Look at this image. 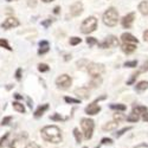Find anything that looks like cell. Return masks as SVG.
<instances>
[{"instance_id": "f35d334b", "label": "cell", "mask_w": 148, "mask_h": 148, "mask_svg": "<svg viewBox=\"0 0 148 148\" xmlns=\"http://www.w3.org/2000/svg\"><path fill=\"white\" fill-rule=\"evenodd\" d=\"M11 120H12V117H11V116H6V117H4V119H3V121H1V126H7L8 123L11 122Z\"/></svg>"}, {"instance_id": "ffe728a7", "label": "cell", "mask_w": 148, "mask_h": 148, "mask_svg": "<svg viewBox=\"0 0 148 148\" xmlns=\"http://www.w3.org/2000/svg\"><path fill=\"white\" fill-rule=\"evenodd\" d=\"M94 79L89 83V87L90 88H96V87H98V85H101V83H102V78L101 77H92Z\"/></svg>"}, {"instance_id": "7402d4cb", "label": "cell", "mask_w": 148, "mask_h": 148, "mask_svg": "<svg viewBox=\"0 0 148 148\" xmlns=\"http://www.w3.org/2000/svg\"><path fill=\"white\" fill-rule=\"evenodd\" d=\"M146 89H148V82L142 81V82L136 84V91H143Z\"/></svg>"}, {"instance_id": "ac0fdd59", "label": "cell", "mask_w": 148, "mask_h": 148, "mask_svg": "<svg viewBox=\"0 0 148 148\" xmlns=\"http://www.w3.org/2000/svg\"><path fill=\"white\" fill-rule=\"evenodd\" d=\"M147 113V107H143V106H135L133 108V114L135 115H139V114H145Z\"/></svg>"}, {"instance_id": "d4e9b609", "label": "cell", "mask_w": 148, "mask_h": 148, "mask_svg": "<svg viewBox=\"0 0 148 148\" xmlns=\"http://www.w3.org/2000/svg\"><path fill=\"white\" fill-rule=\"evenodd\" d=\"M126 120H127V121H129V122H138V121H139V115L130 114L129 116H127V117H126Z\"/></svg>"}, {"instance_id": "74e56055", "label": "cell", "mask_w": 148, "mask_h": 148, "mask_svg": "<svg viewBox=\"0 0 148 148\" xmlns=\"http://www.w3.org/2000/svg\"><path fill=\"white\" fill-rule=\"evenodd\" d=\"M50 119H51L52 121H64V120H65L64 117H62L59 114H55V115H52Z\"/></svg>"}, {"instance_id": "4fadbf2b", "label": "cell", "mask_w": 148, "mask_h": 148, "mask_svg": "<svg viewBox=\"0 0 148 148\" xmlns=\"http://www.w3.org/2000/svg\"><path fill=\"white\" fill-rule=\"evenodd\" d=\"M121 49H122V51L125 52V53L129 55V53H132V52H134L135 50H136V45H135V44H127V43H123L122 46H121Z\"/></svg>"}, {"instance_id": "b9f144b4", "label": "cell", "mask_w": 148, "mask_h": 148, "mask_svg": "<svg viewBox=\"0 0 148 148\" xmlns=\"http://www.w3.org/2000/svg\"><path fill=\"white\" fill-rule=\"evenodd\" d=\"M25 148H40V147H39L38 145H37L36 142H31V143H29Z\"/></svg>"}, {"instance_id": "816d5d0a", "label": "cell", "mask_w": 148, "mask_h": 148, "mask_svg": "<svg viewBox=\"0 0 148 148\" xmlns=\"http://www.w3.org/2000/svg\"><path fill=\"white\" fill-rule=\"evenodd\" d=\"M10 148H14V147H13V146H11V147H10Z\"/></svg>"}, {"instance_id": "5b68a950", "label": "cell", "mask_w": 148, "mask_h": 148, "mask_svg": "<svg viewBox=\"0 0 148 148\" xmlns=\"http://www.w3.org/2000/svg\"><path fill=\"white\" fill-rule=\"evenodd\" d=\"M87 70L90 76L98 77L104 72V66H103V64H98V63H89L87 66Z\"/></svg>"}, {"instance_id": "f1b7e54d", "label": "cell", "mask_w": 148, "mask_h": 148, "mask_svg": "<svg viewBox=\"0 0 148 148\" xmlns=\"http://www.w3.org/2000/svg\"><path fill=\"white\" fill-rule=\"evenodd\" d=\"M138 76H139V72H135V73H133V75H132V77H130V78L127 81V84H128V85L133 84V83L135 82V79L138 78Z\"/></svg>"}, {"instance_id": "d6a6232c", "label": "cell", "mask_w": 148, "mask_h": 148, "mask_svg": "<svg viewBox=\"0 0 148 148\" xmlns=\"http://www.w3.org/2000/svg\"><path fill=\"white\" fill-rule=\"evenodd\" d=\"M64 100L66 103H79V100H77V98H72V97H64Z\"/></svg>"}, {"instance_id": "f546056e", "label": "cell", "mask_w": 148, "mask_h": 148, "mask_svg": "<svg viewBox=\"0 0 148 148\" xmlns=\"http://www.w3.org/2000/svg\"><path fill=\"white\" fill-rule=\"evenodd\" d=\"M87 43H88L89 46H92V45H95V44H98L97 39L94 38V37H89V38H87Z\"/></svg>"}, {"instance_id": "c3c4849f", "label": "cell", "mask_w": 148, "mask_h": 148, "mask_svg": "<svg viewBox=\"0 0 148 148\" xmlns=\"http://www.w3.org/2000/svg\"><path fill=\"white\" fill-rule=\"evenodd\" d=\"M14 97L17 98V100H21V98H23L21 95H19V94H14Z\"/></svg>"}, {"instance_id": "7c38bea8", "label": "cell", "mask_w": 148, "mask_h": 148, "mask_svg": "<svg viewBox=\"0 0 148 148\" xmlns=\"http://www.w3.org/2000/svg\"><path fill=\"white\" fill-rule=\"evenodd\" d=\"M121 39L123 43H127V44H138V39L130 33H123L121 36Z\"/></svg>"}, {"instance_id": "11a10c76", "label": "cell", "mask_w": 148, "mask_h": 148, "mask_svg": "<svg viewBox=\"0 0 148 148\" xmlns=\"http://www.w3.org/2000/svg\"><path fill=\"white\" fill-rule=\"evenodd\" d=\"M96 148H98V147H96Z\"/></svg>"}, {"instance_id": "e0dca14e", "label": "cell", "mask_w": 148, "mask_h": 148, "mask_svg": "<svg viewBox=\"0 0 148 148\" xmlns=\"http://www.w3.org/2000/svg\"><path fill=\"white\" fill-rule=\"evenodd\" d=\"M139 11L141 12L143 16H148V1H147V0H145V1L140 3V5H139Z\"/></svg>"}, {"instance_id": "3957f363", "label": "cell", "mask_w": 148, "mask_h": 148, "mask_svg": "<svg viewBox=\"0 0 148 148\" xmlns=\"http://www.w3.org/2000/svg\"><path fill=\"white\" fill-rule=\"evenodd\" d=\"M96 27H97V19L95 17H89L87 19H84V21L82 23L81 31H82V33L88 34V33L94 32L96 30Z\"/></svg>"}, {"instance_id": "7dc6e473", "label": "cell", "mask_w": 148, "mask_h": 148, "mask_svg": "<svg viewBox=\"0 0 148 148\" xmlns=\"http://www.w3.org/2000/svg\"><path fill=\"white\" fill-rule=\"evenodd\" d=\"M59 10H60V8H59L58 6H57V7H55V10H53V13H56V14H57V13H59Z\"/></svg>"}, {"instance_id": "836d02e7", "label": "cell", "mask_w": 148, "mask_h": 148, "mask_svg": "<svg viewBox=\"0 0 148 148\" xmlns=\"http://www.w3.org/2000/svg\"><path fill=\"white\" fill-rule=\"evenodd\" d=\"M136 65H138V62H136V60L126 62V63H125V66H127V68H135Z\"/></svg>"}, {"instance_id": "4dcf8cb0", "label": "cell", "mask_w": 148, "mask_h": 148, "mask_svg": "<svg viewBox=\"0 0 148 148\" xmlns=\"http://www.w3.org/2000/svg\"><path fill=\"white\" fill-rule=\"evenodd\" d=\"M114 117H115L116 122H121V121H123V120H126V116L123 115V114H121V113H116V114L114 115Z\"/></svg>"}, {"instance_id": "db71d44e", "label": "cell", "mask_w": 148, "mask_h": 148, "mask_svg": "<svg viewBox=\"0 0 148 148\" xmlns=\"http://www.w3.org/2000/svg\"><path fill=\"white\" fill-rule=\"evenodd\" d=\"M84 148H87V147H84Z\"/></svg>"}, {"instance_id": "d590c367", "label": "cell", "mask_w": 148, "mask_h": 148, "mask_svg": "<svg viewBox=\"0 0 148 148\" xmlns=\"http://www.w3.org/2000/svg\"><path fill=\"white\" fill-rule=\"evenodd\" d=\"M49 69H50V68L47 66V64H39L38 65V70L40 72H46V71H49Z\"/></svg>"}, {"instance_id": "cb8c5ba5", "label": "cell", "mask_w": 148, "mask_h": 148, "mask_svg": "<svg viewBox=\"0 0 148 148\" xmlns=\"http://www.w3.org/2000/svg\"><path fill=\"white\" fill-rule=\"evenodd\" d=\"M89 62L87 59H81L77 62V65H78V69H84V66H88Z\"/></svg>"}, {"instance_id": "603a6c76", "label": "cell", "mask_w": 148, "mask_h": 148, "mask_svg": "<svg viewBox=\"0 0 148 148\" xmlns=\"http://www.w3.org/2000/svg\"><path fill=\"white\" fill-rule=\"evenodd\" d=\"M110 108L114 109V110H120V112H125V110L127 109V107L125 104H112Z\"/></svg>"}, {"instance_id": "9a60e30c", "label": "cell", "mask_w": 148, "mask_h": 148, "mask_svg": "<svg viewBox=\"0 0 148 148\" xmlns=\"http://www.w3.org/2000/svg\"><path fill=\"white\" fill-rule=\"evenodd\" d=\"M75 94H76L77 96H79L81 98H88V97L90 96L88 88H79V89H76Z\"/></svg>"}, {"instance_id": "ee69618b", "label": "cell", "mask_w": 148, "mask_h": 148, "mask_svg": "<svg viewBox=\"0 0 148 148\" xmlns=\"http://www.w3.org/2000/svg\"><path fill=\"white\" fill-rule=\"evenodd\" d=\"M16 78L19 81V79H21V69H18L17 70V72H16Z\"/></svg>"}, {"instance_id": "681fc988", "label": "cell", "mask_w": 148, "mask_h": 148, "mask_svg": "<svg viewBox=\"0 0 148 148\" xmlns=\"http://www.w3.org/2000/svg\"><path fill=\"white\" fill-rule=\"evenodd\" d=\"M69 59H71V55H65L64 56V60H69Z\"/></svg>"}, {"instance_id": "f6af8a7d", "label": "cell", "mask_w": 148, "mask_h": 148, "mask_svg": "<svg viewBox=\"0 0 148 148\" xmlns=\"http://www.w3.org/2000/svg\"><path fill=\"white\" fill-rule=\"evenodd\" d=\"M143 39H145V42H148V30H146L143 32Z\"/></svg>"}, {"instance_id": "44dd1931", "label": "cell", "mask_w": 148, "mask_h": 148, "mask_svg": "<svg viewBox=\"0 0 148 148\" xmlns=\"http://www.w3.org/2000/svg\"><path fill=\"white\" fill-rule=\"evenodd\" d=\"M13 109L18 113H25V107L20 102H13Z\"/></svg>"}, {"instance_id": "277c9868", "label": "cell", "mask_w": 148, "mask_h": 148, "mask_svg": "<svg viewBox=\"0 0 148 148\" xmlns=\"http://www.w3.org/2000/svg\"><path fill=\"white\" fill-rule=\"evenodd\" d=\"M81 126H82V129H83V133H84V138L87 140L91 139L92 132H94V126H95L94 121L90 120V119H82Z\"/></svg>"}, {"instance_id": "2e32d148", "label": "cell", "mask_w": 148, "mask_h": 148, "mask_svg": "<svg viewBox=\"0 0 148 148\" xmlns=\"http://www.w3.org/2000/svg\"><path fill=\"white\" fill-rule=\"evenodd\" d=\"M47 109H49V104H43V106L38 107V109H37L36 113H34V116H36V117H40Z\"/></svg>"}, {"instance_id": "7bdbcfd3", "label": "cell", "mask_w": 148, "mask_h": 148, "mask_svg": "<svg viewBox=\"0 0 148 148\" xmlns=\"http://www.w3.org/2000/svg\"><path fill=\"white\" fill-rule=\"evenodd\" d=\"M27 4H29L30 7H36V5H37V0H29Z\"/></svg>"}, {"instance_id": "f907efd6", "label": "cell", "mask_w": 148, "mask_h": 148, "mask_svg": "<svg viewBox=\"0 0 148 148\" xmlns=\"http://www.w3.org/2000/svg\"><path fill=\"white\" fill-rule=\"evenodd\" d=\"M44 3H51V1H53V0H43Z\"/></svg>"}, {"instance_id": "52a82bcc", "label": "cell", "mask_w": 148, "mask_h": 148, "mask_svg": "<svg viewBox=\"0 0 148 148\" xmlns=\"http://www.w3.org/2000/svg\"><path fill=\"white\" fill-rule=\"evenodd\" d=\"M117 45H119V39L115 36H108L102 43H98V47H101V49L114 47V46H117Z\"/></svg>"}, {"instance_id": "f5cc1de1", "label": "cell", "mask_w": 148, "mask_h": 148, "mask_svg": "<svg viewBox=\"0 0 148 148\" xmlns=\"http://www.w3.org/2000/svg\"><path fill=\"white\" fill-rule=\"evenodd\" d=\"M6 1H12V0H6Z\"/></svg>"}, {"instance_id": "8992f818", "label": "cell", "mask_w": 148, "mask_h": 148, "mask_svg": "<svg viewBox=\"0 0 148 148\" xmlns=\"http://www.w3.org/2000/svg\"><path fill=\"white\" fill-rule=\"evenodd\" d=\"M71 77L69 75H60L57 79H56V84L57 87L62 90H66L70 85H71Z\"/></svg>"}, {"instance_id": "30bf717a", "label": "cell", "mask_w": 148, "mask_h": 148, "mask_svg": "<svg viewBox=\"0 0 148 148\" xmlns=\"http://www.w3.org/2000/svg\"><path fill=\"white\" fill-rule=\"evenodd\" d=\"M134 18H135V13H129L125 16L122 18V26L125 29H130L134 23Z\"/></svg>"}, {"instance_id": "9c48e42d", "label": "cell", "mask_w": 148, "mask_h": 148, "mask_svg": "<svg viewBox=\"0 0 148 148\" xmlns=\"http://www.w3.org/2000/svg\"><path fill=\"white\" fill-rule=\"evenodd\" d=\"M82 12H83V5H82V3L77 1V3L73 4V5H71V7H70V14L72 17H78L82 13Z\"/></svg>"}, {"instance_id": "60d3db41", "label": "cell", "mask_w": 148, "mask_h": 148, "mask_svg": "<svg viewBox=\"0 0 148 148\" xmlns=\"http://www.w3.org/2000/svg\"><path fill=\"white\" fill-rule=\"evenodd\" d=\"M102 143L103 145H112L113 143V140L112 139H108V138H104V139H102Z\"/></svg>"}, {"instance_id": "5bb4252c", "label": "cell", "mask_w": 148, "mask_h": 148, "mask_svg": "<svg viewBox=\"0 0 148 148\" xmlns=\"http://www.w3.org/2000/svg\"><path fill=\"white\" fill-rule=\"evenodd\" d=\"M49 50H50V44H49V42L46 40H42L39 43V50H38V53L39 55H44Z\"/></svg>"}, {"instance_id": "ab89813d", "label": "cell", "mask_w": 148, "mask_h": 148, "mask_svg": "<svg viewBox=\"0 0 148 148\" xmlns=\"http://www.w3.org/2000/svg\"><path fill=\"white\" fill-rule=\"evenodd\" d=\"M51 24H52V20H51V19H47V20H45V21L42 23V25H43L44 27H49V26L51 25Z\"/></svg>"}, {"instance_id": "e575fe53", "label": "cell", "mask_w": 148, "mask_h": 148, "mask_svg": "<svg viewBox=\"0 0 148 148\" xmlns=\"http://www.w3.org/2000/svg\"><path fill=\"white\" fill-rule=\"evenodd\" d=\"M130 129H132L130 127H126V128H123V129L119 130V132L116 133V138H120V136H121V135H123V134H125L126 132H128V130H130Z\"/></svg>"}, {"instance_id": "7a4b0ae2", "label": "cell", "mask_w": 148, "mask_h": 148, "mask_svg": "<svg viewBox=\"0 0 148 148\" xmlns=\"http://www.w3.org/2000/svg\"><path fill=\"white\" fill-rule=\"evenodd\" d=\"M117 20H119V13H117V11L114 7H110L104 12L103 23L106 24L107 26H109V27L116 26L117 25Z\"/></svg>"}, {"instance_id": "1f68e13d", "label": "cell", "mask_w": 148, "mask_h": 148, "mask_svg": "<svg viewBox=\"0 0 148 148\" xmlns=\"http://www.w3.org/2000/svg\"><path fill=\"white\" fill-rule=\"evenodd\" d=\"M146 71H148V60H146V62H143V64H142V66L139 69V73H141V72H146Z\"/></svg>"}, {"instance_id": "d6986e66", "label": "cell", "mask_w": 148, "mask_h": 148, "mask_svg": "<svg viewBox=\"0 0 148 148\" xmlns=\"http://www.w3.org/2000/svg\"><path fill=\"white\" fill-rule=\"evenodd\" d=\"M119 126V122L113 121V122H108L107 125L103 126V130H114Z\"/></svg>"}, {"instance_id": "ba28073f", "label": "cell", "mask_w": 148, "mask_h": 148, "mask_svg": "<svg viewBox=\"0 0 148 148\" xmlns=\"http://www.w3.org/2000/svg\"><path fill=\"white\" fill-rule=\"evenodd\" d=\"M17 26H19V20L18 19H16V18H13V17H10V18H7L3 24H1V27L3 29H11V27H17Z\"/></svg>"}, {"instance_id": "83f0119b", "label": "cell", "mask_w": 148, "mask_h": 148, "mask_svg": "<svg viewBox=\"0 0 148 148\" xmlns=\"http://www.w3.org/2000/svg\"><path fill=\"white\" fill-rule=\"evenodd\" d=\"M0 46L7 49V50H12L11 46H10V44H8V42H7L6 39H0Z\"/></svg>"}, {"instance_id": "8fae6325", "label": "cell", "mask_w": 148, "mask_h": 148, "mask_svg": "<svg viewBox=\"0 0 148 148\" xmlns=\"http://www.w3.org/2000/svg\"><path fill=\"white\" fill-rule=\"evenodd\" d=\"M100 110H101V108L96 104V102H94L85 108V113L89 114V115H96V114L100 113Z\"/></svg>"}, {"instance_id": "484cf974", "label": "cell", "mask_w": 148, "mask_h": 148, "mask_svg": "<svg viewBox=\"0 0 148 148\" xmlns=\"http://www.w3.org/2000/svg\"><path fill=\"white\" fill-rule=\"evenodd\" d=\"M81 42H82V39L78 38V37H72V38H70V45H72V46L79 44Z\"/></svg>"}, {"instance_id": "8d00e7d4", "label": "cell", "mask_w": 148, "mask_h": 148, "mask_svg": "<svg viewBox=\"0 0 148 148\" xmlns=\"http://www.w3.org/2000/svg\"><path fill=\"white\" fill-rule=\"evenodd\" d=\"M8 133H6L5 135H4V136L1 138V139H0V147H4L5 145H6V140H7V138H8Z\"/></svg>"}, {"instance_id": "6da1fadb", "label": "cell", "mask_w": 148, "mask_h": 148, "mask_svg": "<svg viewBox=\"0 0 148 148\" xmlns=\"http://www.w3.org/2000/svg\"><path fill=\"white\" fill-rule=\"evenodd\" d=\"M42 138L47 142L58 143L62 141L60 129L56 126H46L42 129Z\"/></svg>"}, {"instance_id": "bcb514c9", "label": "cell", "mask_w": 148, "mask_h": 148, "mask_svg": "<svg viewBox=\"0 0 148 148\" xmlns=\"http://www.w3.org/2000/svg\"><path fill=\"white\" fill-rule=\"evenodd\" d=\"M142 119H143L145 121H147V122H148V113H145V114H143V116H142Z\"/></svg>"}, {"instance_id": "4316f807", "label": "cell", "mask_w": 148, "mask_h": 148, "mask_svg": "<svg viewBox=\"0 0 148 148\" xmlns=\"http://www.w3.org/2000/svg\"><path fill=\"white\" fill-rule=\"evenodd\" d=\"M73 135H75L77 142H81V141H82V135H81V133H79V130H78L77 128L73 129Z\"/></svg>"}]
</instances>
